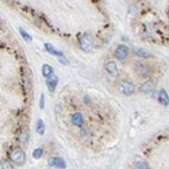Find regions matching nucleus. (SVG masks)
<instances>
[{
    "instance_id": "f257e3e1",
    "label": "nucleus",
    "mask_w": 169,
    "mask_h": 169,
    "mask_svg": "<svg viewBox=\"0 0 169 169\" xmlns=\"http://www.w3.org/2000/svg\"><path fill=\"white\" fill-rule=\"evenodd\" d=\"M8 157H10V161L16 165H23L26 161V153L23 151V149H20L18 146L11 147L10 151H8Z\"/></svg>"
},
{
    "instance_id": "f03ea898",
    "label": "nucleus",
    "mask_w": 169,
    "mask_h": 169,
    "mask_svg": "<svg viewBox=\"0 0 169 169\" xmlns=\"http://www.w3.org/2000/svg\"><path fill=\"white\" fill-rule=\"evenodd\" d=\"M78 45L83 51H91L95 48V39L92 38L91 34L83 33L78 35Z\"/></svg>"
},
{
    "instance_id": "7ed1b4c3",
    "label": "nucleus",
    "mask_w": 169,
    "mask_h": 169,
    "mask_svg": "<svg viewBox=\"0 0 169 169\" xmlns=\"http://www.w3.org/2000/svg\"><path fill=\"white\" fill-rule=\"evenodd\" d=\"M135 71L141 77H150V76L153 75V69H151L147 64H144V62H137Z\"/></svg>"
},
{
    "instance_id": "20e7f679",
    "label": "nucleus",
    "mask_w": 169,
    "mask_h": 169,
    "mask_svg": "<svg viewBox=\"0 0 169 169\" xmlns=\"http://www.w3.org/2000/svg\"><path fill=\"white\" fill-rule=\"evenodd\" d=\"M119 91H121L123 95L130 96L135 92V85H134L131 81L123 80V81H121V84H119Z\"/></svg>"
},
{
    "instance_id": "39448f33",
    "label": "nucleus",
    "mask_w": 169,
    "mask_h": 169,
    "mask_svg": "<svg viewBox=\"0 0 169 169\" xmlns=\"http://www.w3.org/2000/svg\"><path fill=\"white\" fill-rule=\"evenodd\" d=\"M127 56H129V48L124 45H119L115 50V58L119 61H123L127 58Z\"/></svg>"
},
{
    "instance_id": "423d86ee",
    "label": "nucleus",
    "mask_w": 169,
    "mask_h": 169,
    "mask_svg": "<svg viewBox=\"0 0 169 169\" xmlns=\"http://www.w3.org/2000/svg\"><path fill=\"white\" fill-rule=\"evenodd\" d=\"M71 122L73 126H77V127H81L84 123H85V116L84 114L81 112H73L71 116Z\"/></svg>"
},
{
    "instance_id": "0eeeda50",
    "label": "nucleus",
    "mask_w": 169,
    "mask_h": 169,
    "mask_svg": "<svg viewBox=\"0 0 169 169\" xmlns=\"http://www.w3.org/2000/svg\"><path fill=\"white\" fill-rule=\"evenodd\" d=\"M48 164L50 165V167H56V168H60V169L66 168V162L64 161L62 158H60V157H50V158L48 160Z\"/></svg>"
},
{
    "instance_id": "6e6552de",
    "label": "nucleus",
    "mask_w": 169,
    "mask_h": 169,
    "mask_svg": "<svg viewBox=\"0 0 169 169\" xmlns=\"http://www.w3.org/2000/svg\"><path fill=\"white\" fill-rule=\"evenodd\" d=\"M57 83H58V77L56 75H51L50 77H48L46 78V85H48V88H49V91L50 92H54L56 91V87H57Z\"/></svg>"
},
{
    "instance_id": "1a4fd4ad",
    "label": "nucleus",
    "mask_w": 169,
    "mask_h": 169,
    "mask_svg": "<svg viewBox=\"0 0 169 169\" xmlns=\"http://www.w3.org/2000/svg\"><path fill=\"white\" fill-rule=\"evenodd\" d=\"M104 68H106V71L108 72V75L111 76H118V65H116L114 61H107L106 65H104Z\"/></svg>"
},
{
    "instance_id": "9d476101",
    "label": "nucleus",
    "mask_w": 169,
    "mask_h": 169,
    "mask_svg": "<svg viewBox=\"0 0 169 169\" xmlns=\"http://www.w3.org/2000/svg\"><path fill=\"white\" fill-rule=\"evenodd\" d=\"M153 89H154V83L153 81H150V80L145 81V83L141 85V92L142 94H146V95L153 94Z\"/></svg>"
},
{
    "instance_id": "9b49d317",
    "label": "nucleus",
    "mask_w": 169,
    "mask_h": 169,
    "mask_svg": "<svg viewBox=\"0 0 169 169\" xmlns=\"http://www.w3.org/2000/svg\"><path fill=\"white\" fill-rule=\"evenodd\" d=\"M158 100L162 106H169V96L165 89H160L158 92Z\"/></svg>"
},
{
    "instance_id": "f8f14e48",
    "label": "nucleus",
    "mask_w": 169,
    "mask_h": 169,
    "mask_svg": "<svg viewBox=\"0 0 169 169\" xmlns=\"http://www.w3.org/2000/svg\"><path fill=\"white\" fill-rule=\"evenodd\" d=\"M53 73H54V69L51 68L50 65H48V64H43V66H42V75H43V77L48 78V77H50Z\"/></svg>"
},
{
    "instance_id": "ddd939ff",
    "label": "nucleus",
    "mask_w": 169,
    "mask_h": 169,
    "mask_svg": "<svg viewBox=\"0 0 169 169\" xmlns=\"http://www.w3.org/2000/svg\"><path fill=\"white\" fill-rule=\"evenodd\" d=\"M45 49L49 51L50 54H53V56H57V57H62V51L57 50V49H54L53 46L50 45V43H45Z\"/></svg>"
},
{
    "instance_id": "4468645a",
    "label": "nucleus",
    "mask_w": 169,
    "mask_h": 169,
    "mask_svg": "<svg viewBox=\"0 0 169 169\" xmlns=\"http://www.w3.org/2000/svg\"><path fill=\"white\" fill-rule=\"evenodd\" d=\"M134 53H135L137 57H141V58H149L150 57V53L144 49H139V48H135L134 49Z\"/></svg>"
},
{
    "instance_id": "2eb2a0df",
    "label": "nucleus",
    "mask_w": 169,
    "mask_h": 169,
    "mask_svg": "<svg viewBox=\"0 0 169 169\" xmlns=\"http://www.w3.org/2000/svg\"><path fill=\"white\" fill-rule=\"evenodd\" d=\"M35 129H37V133L41 134V135L45 133V124H43V121H42V119H38V121H37Z\"/></svg>"
},
{
    "instance_id": "dca6fc26",
    "label": "nucleus",
    "mask_w": 169,
    "mask_h": 169,
    "mask_svg": "<svg viewBox=\"0 0 169 169\" xmlns=\"http://www.w3.org/2000/svg\"><path fill=\"white\" fill-rule=\"evenodd\" d=\"M134 169H149V165H147V162H145V161H138V162H135V165H134Z\"/></svg>"
},
{
    "instance_id": "f3484780",
    "label": "nucleus",
    "mask_w": 169,
    "mask_h": 169,
    "mask_svg": "<svg viewBox=\"0 0 169 169\" xmlns=\"http://www.w3.org/2000/svg\"><path fill=\"white\" fill-rule=\"evenodd\" d=\"M0 169H14V168H12V164H11L10 161L3 160V161H0Z\"/></svg>"
},
{
    "instance_id": "a211bd4d",
    "label": "nucleus",
    "mask_w": 169,
    "mask_h": 169,
    "mask_svg": "<svg viewBox=\"0 0 169 169\" xmlns=\"http://www.w3.org/2000/svg\"><path fill=\"white\" fill-rule=\"evenodd\" d=\"M27 141H28V131L25 130V131L19 135V142H22V144H27Z\"/></svg>"
},
{
    "instance_id": "6ab92c4d",
    "label": "nucleus",
    "mask_w": 169,
    "mask_h": 169,
    "mask_svg": "<svg viewBox=\"0 0 169 169\" xmlns=\"http://www.w3.org/2000/svg\"><path fill=\"white\" fill-rule=\"evenodd\" d=\"M42 156H43V149H41V147H37V149L33 151V157H34V158L38 160V158H41Z\"/></svg>"
},
{
    "instance_id": "aec40b11",
    "label": "nucleus",
    "mask_w": 169,
    "mask_h": 169,
    "mask_svg": "<svg viewBox=\"0 0 169 169\" xmlns=\"http://www.w3.org/2000/svg\"><path fill=\"white\" fill-rule=\"evenodd\" d=\"M19 33H20V35H22L23 38H25V41H27V42L33 41V38H31L30 35H28V34H27V31H26L25 28H20V30H19Z\"/></svg>"
},
{
    "instance_id": "412c9836",
    "label": "nucleus",
    "mask_w": 169,
    "mask_h": 169,
    "mask_svg": "<svg viewBox=\"0 0 169 169\" xmlns=\"http://www.w3.org/2000/svg\"><path fill=\"white\" fill-rule=\"evenodd\" d=\"M89 134H91V129H89V127H83V129H81V135L83 137L89 135Z\"/></svg>"
},
{
    "instance_id": "4be33fe9",
    "label": "nucleus",
    "mask_w": 169,
    "mask_h": 169,
    "mask_svg": "<svg viewBox=\"0 0 169 169\" xmlns=\"http://www.w3.org/2000/svg\"><path fill=\"white\" fill-rule=\"evenodd\" d=\"M39 108L43 110L45 108V95H41V100H39Z\"/></svg>"
},
{
    "instance_id": "5701e85b",
    "label": "nucleus",
    "mask_w": 169,
    "mask_h": 169,
    "mask_svg": "<svg viewBox=\"0 0 169 169\" xmlns=\"http://www.w3.org/2000/svg\"><path fill=\"white\" fill-rule=\"evenodd\" d=\"M60 58V62L62 64V65H69V61L66 60V58H64V57H58Z\"/></svg>"
}]
</instances>
